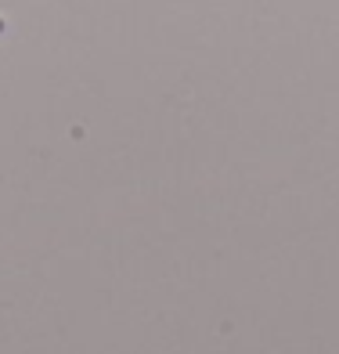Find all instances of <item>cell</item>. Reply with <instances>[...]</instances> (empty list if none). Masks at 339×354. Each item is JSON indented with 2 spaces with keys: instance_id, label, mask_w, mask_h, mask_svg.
I'll return each instance as SVG.
<instances>
[]
</instances>
